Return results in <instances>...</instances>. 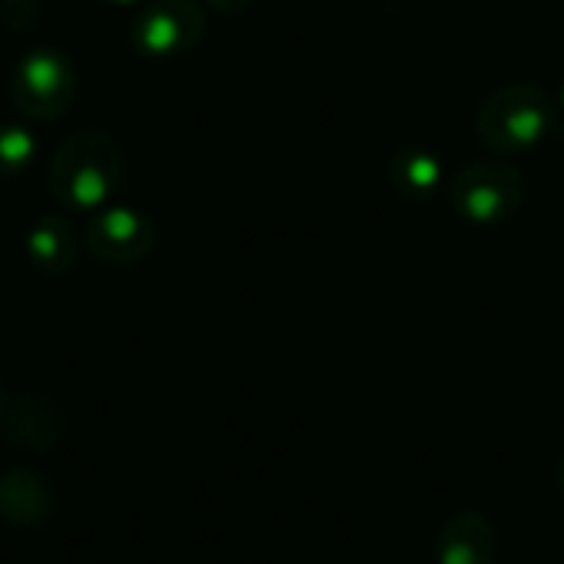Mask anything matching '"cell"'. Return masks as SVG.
<instances>
[{
	"label": "cell",
	"mask_w": 564,
	"mask_h": 564,
	"mask_svg": "<svg viewBox=\"0 0 564 564\" xmlns=\"http://www.w3.org/2000/svg\"><path fill=\"white\" fill-rule=\"evenodd\" d=\"M552 122H555V106L539 86L509 83L482 102L476 129L492 152L509 155L542 142L552 132Z\"/></svg>",
	"instance_id": "obj_1"
},
{
	"label": "cell",
	"mask_w": 564,
	"mask_h": 564,
	"mask_svg": "<svg viewBox=\"0 0 564 564\" xmlns=\"http://www.w3.org/2000/svg\"><path fill=\"white\" fill-rule=\"evenodd\" d=\"M119 155L109 145V139L86 135L73 139L59 149L53 162V192L63 205L79 212H102V202L109 198L116 185Z\"/></svg>",
	"instance_id": "obj_2"
},
{
	"label": "cell",
	"mask_w": 564,
	"mask_h": 564,
	"mask_svg": "<svg viewBox=\"0 0 564 564\" xmlns=\"http://www.w3.org/2000/svg\"><path fill=\"white\" fill-rule=\"evenodd\" d=\"M522 198H525V178L506 159H479L466 165L449 185L453 208L479 225H492L516 215L522 208Z\"/></svg>",
	"instance_id": "obj_3"
},
{
	"label": "cell",
	"mask_w": 564,
	"mask_h": 564,
	"mask_svg": "<svg viewBox=\"0 0 564 564\" xmlns=\"http://www.w3.org/2000/svg\"><path fill=\"white\" fill-rule=\"evenodd\" d=\"M73 89H76V79H73L69 63L59 53H53V50L30 53L20 63L17 83H13V93H17L20 109H26L36 119L59 116L69 106Z\"/></svg>",
	"instance_id": "obj_4"
},
{
	"label": "cell",
	"mask_w": 564,
	"mask_h": 564,
	"mask_svg": "<svg viewBox=\"0 0 564 564\" xmlns=\"http://www.w3.org/2000/svg\"><path fill=\"white\" fill-rule=\"evenodd\" d=\"M202 33V13L192 0H162L135 23V46L149 56L188 50Z\"/></svg>",
	"instance_id": "obj_5"
},
{
	"label": "cell",
	"mask_w": 564,
	"mask_h": 564,
	"mask_svg": "<svg viewBox=\"0 0 564 564\" xmlns=\"http://www.w3.org/2000/svg\"><path fill=\"white\" fill-rule=\"evenodd\" d=\"M89 248L96 258H106L112 264H129L152 248V228L139 212L106 208L89 225Z\"/></svg>",
	"instance_id": "obj_6"
},
{
	"label": "cell",
	"mask_w": 564,
	"mask_h": 564,
	"mask_svg": "<svg viewBox=\"0 0 564 564\" xmlns=\"http://www.w3.org/2000/svg\"><path fill=\"white\" fill-rule=\"evenodd\" d=\"M496 562V525L482 512H456L440 539L436 564H492Z\"/></svg>",
	"instance_id": "obj_7"
},
{
	"label": "cell",
	"mask_w": 564,
	"mask_h": 564,
	"mask_svg": "<svg viewBox=\"0 0 564 564\" xmlns=\"http://www.w3.org/2000/svg\"><path fill=\"white\" fill-rule=\"evenodd\" d=\"M0 423L13 446L36 449V453H46L50 446H56L66 430L63 413L43 397H20L17 403H10L3 410Z\"/></svg>",
	"instance_id": "obj_8"
},
{
	"label": "cell",
	"mask_w": 564,
	"mask_h": 564,
	"mask_svg": "<svg viewBox=\"0 0 564 564\" xmlns=\"http://www.w3.org/2000/svg\"><path fill=\"white\" fill-rule=\"evenodd\" d=\"M0 519L17 529H40L53 519V492L33 473L13 469L0 476Z\"/></svg>",
	"instance_id": "obj_9"
},
{
	"label": "cell",
	"mask_w": 564,
	"mask_h": 564,
	"mask_svg": "<svg viewBox=\"0 0 564 564\" xmlns=\"http://www.w3.org/2000/svg\"><path fill=\"white\" fill-rule=\"evenodd\" d=\"M26 251L33 258V264L40 271H50V274H63L69 271V264L76 261V238L73 231L59 221V218H43L30 238H26Z\"/></svg>",
	"instance_id": "obj_10"
},
{
	"label": "cell",
	"mask_w": 564,
	"mask_h": 564,
	"mask_svg": "<svg viewBox=\"0 0 564 564\" xmlns=\"http://www.w3.org/2000/svg\"><path fill=\"white\" fill-rule=\"evenodd\" d=\"M390 182L397 185V192H403L410 198H423L443 182L440 159L423 149H403L390 162Z\"/></svg>",
	"instance_id": "obj_11"
},
{
	"label": "cell",
	"mask_w": 564,
	"mask_h": 564,
	"mask_svg": "<svg viewBox=\"0 0 564 564\" xmlns=\"http://www.w3.org/2000/svg\"><path fill=\"white\" fill-rule=\"evenodd\" d=\"M33 155H36V142L26 129H17V126L0 129V172L26 169Z\"/></svg>",
	"instance_id": "obj_12"
},
{
	"label": "cell",
	"mask_w": 564,
	"mask_h": 564,
	"mask_svg": "<svg viewBox=\"0 0 564 564\" xmlns=\"http://www.w3.org/2000/svg\"><path fill=\"white\" fill-rule=\"evenodd\" d=\"M212 7H218V10H225V13H235V10H245L251 0H208Z\"/></svg>",
	"instance_id": "obj_13"
},
{
	"label": "cell",
	"mask_w": 564,
	"mask_h": 564,
	"mask_svg": "<svg viewBox=\"0 0 564 564\" xmlns=\"http://www.w3.org/2000/svg\"><path fill=\"white\" fill-rule=\"evenodd\" d=\"M558 489H562V496H564V456H562V463H558Z\"/></svg>",
	"instance_id": "obj_14"
},
{
	"label": "cell",
	"mask_w": 564,
	"mask_h": 564,
	"mask_svg": "<svg viewBox=\"0 0 564 564\" xmlns=\"http://www.w3.org/2000/svg\"><path fill=\"white\" fill-rule=\"evenodd\" d=\"M3 410H7V403H3V393H0V420H3Z\"/></svg>",
	"instance_id": "obj_15"
},
{
	"label": "cell",
	"mask_w": 564,
	"mask_h": 564,
	"mask_svg": "<svg viewBox=\"0 0 564 564\" xmlns=\"http://www.w3.org/2000/svg\"><path fill=\"white\" fill-rule=\"evenodd\" d=\"M112 3H135V0H112Z\"/></svg>",
	"instance_id": "obj_16"
},
{
	"label": "cell",
	"mask_w": 564,
	"mask_h": 564,
	"mask_svg": "<svg viewBox=\"0 0 564 564\" xmlns=\"http://www.w3.org/2000/svg\"><path fill=\"white\" fill-rule=\"evenodd\" d=\"M562 106H564V86H562Z\"/></svg>",
	"instance_id": "obj_17"
}]
</instances>
